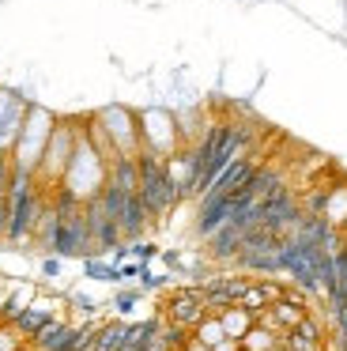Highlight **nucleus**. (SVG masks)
Here are the masks:
<instances>
[{"mask_svg":"<svg viewBox=\"0 0 347 351\" xmlns=\"http://www.w3.org/2000/svg\"><path fill=\"white\" fill-rule=\"evenodd\" d=\"M49 193L38 185L34 174L27 170H12V185H8V250H30L34 245V230L42 219V208Z\"/></svg>","mask_w":347,"mask_h":351,"instance_id":"obj_1","label":"nucleus"},{"mask_svg":"<svg viewBox=\"0 0 347 351\" xmlns=\"http://www.w3.org/2000/svg\"><path fill=\"white\" fill-rule=\"evenodd\" d=\"M136 170H140V200L147 208V215L155 223H166L174 215V208L181 204V193L170 182L166 159L158 152H151V147H140L136 152Z\"/></svg>","mask_w":347,"mask_h":351,"instance_id":"obj_2","label":"nucleus"},{"mask_svg":"<svg viewBox=\"0 0 347 351\" xmlns=\"http://www.w3.org/2000/svg\"><path fill=\"white\" fill-rule=\"evenodd\" d=\"M80 132H83V117L80 121H75V117H57V125H53V132H49V144H45V152H42V162H38V170H34L38 185H42L45 193L60 189L64 170L75 155V144H80Z\"/></svg>","mask_w":347,"mask_h":351,"instance_id":"obj_3","label":"nucleus"},{"mask_svg":"<svg viewBox=\"0 0 347 351\" xmlns=\"http://www.w3.org/2000/svg\"><path fill=\"white\" fill-rule=\"evenodd\" d=\"M106 174H110V162L95 152V144L87 140V132H80V144H75V155H72V162H68L64 182H60V185L72 189L80 200H91V197L102 193Z\"/></svg>","mask_w":347,"mask_h":351,"instance_id":"obj_4","label":"nucleus"},{"mask_svg":"<svg viewBox=\"0 0 347 351\" xmlns=\"http://www.w3.org/2000/svg\"><path fill=\"white\" fill-rule=\"evenodd\" d=\"M234 268L249 276H283V238L256 227L241 238V250L234 257Z\"/></svg>","mask_w":347,"mask_h":351,"instance_id":"obj_5","label":"nucleus"},{"mask_svg":"<svg viewBox=\"0 0 347 351\" xmlns=\"http://www.w3.org/2000/svg\"><path fill=\"white\" fill-rule=\"evenodd\" d=\"M53 125H57V114H49L45 106H34V102H30L27 121H23V129H19V140H15V147H12V167L15 170H27V174L38 170Z\"/></svg>","mask_w":347,"mask_h":351,"instance_id":"obj_6","label":"nucleus"},{"mask_svg":"<svg viewBox=\"0 0 347 351\" xmlns=\"http://www.w3.org/2000/svg\"><path fill=\"white\" fill-rule=\"evenodd\" d=\"M302 219V189L298 185L287 182L283 189H276L268 200L261 204V215H256V223H261L264 230H272V234L287 238L291 234V227Z\"/></svg>","mask_w":347,"mask_h":351,"instance_id":"obj_7","label":"nucleus"},{"mask_svg":"<svg viewBox=\"0 0 347 351\" xmlns=\"http://www.w3.org/2000/svg\"><path fill=\"white\" fill-rule=\"evenodd\" d=\"M140 117V147H151L163 159H170L174 152H181V132H178V117L166 110H143Z\"/></svg>","mask_w":347,"mask_h":351,"instance_id":"obj_8","label":"nucleus"},{"mask_svg":"<svg viewBox=\"0 0 347 351\" xmlns=\"http://www.w3.org/2000/svg\"><path fill=\"white\" fill-rule=\"evenodd\" d=\"M95 121L106 129V136H110V144L117 147V155H136L140 152V117H136V110L106 106V110L95 114Z\"/></svg>","mask_w":347,"mask_h":351,"instance_id":"obj_9","label":"nucleus"},{"mask_svg":"<svg viewBox=\"0 0 347 351\" xmlns=\"http://www.w3.org/2000/svg\"><path fill=\"white\" fill-rule=\"evenodd\" d=\"M163 317H166V321H174V325L196 328L204 317H208V310H204V295H200V287H196V283H189V287H178L170 298H166Z\"/></svg>","mask_w":347,"mask_h":351,"instance_id":"obj_10","label":"nucleus"},{"mask_svg":"<svg viewBox=\"0 0 347 351\" xmlns=\"http://www.w3.org/2000/svg\"><path fill=\"white\" fill-rule=\"evenodd\" d=\"M27 110H30V99H23L19 91L0 87V152L12 155L15 140H19V129L27 121Z\"/></svg>","mask_w":347,"mask_h":351,"instance_id":"obj_11","label":"nucleus"},{"mask_svg":"<svg viewBox=\"0 0 347 351\" xmlns=\"http://www.w3.org/2000/svg\"><path fill=\"white\" fill-rule=\"evenodd\" d=\"M64 310H68V298L42 295V291H38V295H34V302H30L27 310H23L19 317L12 321V325L19 328V336H23V340H30V336H34L38 328L45 325V321H49V317H57V313H64Z\"/></svg>","mask_w":347,"mask_h":351,"instance_id":"obj_12","label":"nucleus"},{"mask_svg":"<svg viewBox=\"0 0 347 351\" xmlns=\"http://www.w3.org/2000/svg\"><path fill=\"white\" fill-rule=\"evenodd\" d=\"M321 215L332 223V227H339V230L347 227V178H339V182H332V185H328Z\"/></svg>","mask_w":347,"mask_h":351,"instance_id":"obj_13","label":"nucleus"},{"mask_svg":"<svg viewBox=\"0 0 347 351\" xmlns=\"http://www.w3.org/2000/svg\"><path fill=\"white\" fill-rule=\"evenodd\" d=\"M158 328H163V313H158V317H147V321H132L125 340H121V351H143L147 343H155Z\"/></svg>","mask_w":347,"mask_h":351,"instance_id":"obj_14","label":"nucleus"},{"mask_svg":"<svg viewBox=\"0 0 347 351\" xmlns=\"http://www.w3.org/2000/svg\"><path fill=\"white\" fill-rule=\"evenodd\" d=\"M219 321H223V332L230 336V340H241V336L249 332V325H253L256 317L246 310V306H238V302H234V306H226V310L219 313Z\"/></svg>","mask_w":347,"mask_h":351,"instance_id":"obj_15","label":"nucleus"},{"mask_svg":"<svg viewBox=\"0 0 347 351\" xmlns=\"http://www.w3.org/2000/svg\"><path fill=\"white\" fill-rule=\"evenodd\" d=\"M193 340L200 343V351H211L215 343H223V340H226V332H223V321H219V313H208V317H204L200 325L193 328Z\"/></svg>","mask_w":347,"mask_h":351,"instance_id":"obj_16","label":"nucleus"},{"mask_svg":"<svg viewBox=\"0 0 347 351\" xmlns=\"http://www.w3.org/2000/svg\"><path fill=\"white\" fill-rule=\"evenodd\" d=\"M128 332V321H102L95 336V348L91 351H121V340Z\"/></svg>","mask_w":347,"mask_h":351,"instance_id":"obj_17","label":"nucleus"},{"mask_svg":"<svg viewBox=\"0 0 347 351\" xmlns=\"http://www.w3.org/2000/svg\"><path fill=\"white\" fill-rule=\"evenodd\" d=\"M276 343H279V336L268 332L264 325H256V321H253V325H249V332L238 340V348H241V351H272Z\"/></svg>","mask_w":347,"mask_h":351,"instance_id":"obj_18","label":"nucleus"},{"mask_svg":"<svg viewBox=\"0 0 347 351\" xmlns=\"http://www.w3.org/2000/svg\"><path fill=\"white\" fill-rule=\"evenodd\" d=\"M268 310L276 313V321L283 325V332H291V328H294V325H298V321L309 313L306 306H294V302H287V298H279V302H272Z\"/></svg>","mask_w":347,"mask_h":351,"instance_id":"obj_19","label":"nucleus"},{"mask_svg":"<svg viewBox=\"0 0 347 351\" xmlns=\"http://www.w3.org/2000/svg\"><path fill=\"white\" fill-rule=\"evenodd\" d=\"M238 306H246V310L253 313V317L264 310V306H272V302H268V295H264V287H261V280H253V283H249V287H246V295L238 298Z\"/></svg>","mask_w":347,"mask_h":351,"instance_id":"obj_20","label":"nucleus"},{"mask_svg":"<svg viewBox=\"0 0 347 351\" xmlns=\"http://www.w3.org/2000/svg\"><path fill=\"white\" fill-rule=\"evenodd\" d=\"M23 348H27V340L19 336V328L0 321V351H23Z\"/></svg>","mask_w":347,"mask_h":351,"instance_id":"obj_21","label":"nucleus"},{"mask_svg":"<svg viewBox=\"0 0 347 351\" xmlns=\"http://www.w3.org/2000/svg\"><path fill=\"white\" fill-rule=\"evenodd\" d=\"M283 348L287 351H324V343L321 340H306L302 332H294V328H291V332L283 336Z\"/></svg>","mask_w":347,"mask_h":351,"instance_id":"obj_22","label":"nucleus"},{"mask_svg":"<svg viewBox=\"0 0 347 351\" xmlns=\"http://www.w3.org/2000/svg\"><path fill=\"white\" fill-rule=\"evenodd\" d=\"M60 268H64V257H57V253H49V257H42V276L45 280H57Z\"/></svg>","mask_w":347,"mask_h":351,"instance_id":"obj_23","label":"nucleus"},{"mask_svg":"<svg viewBox=\"0 0 347 351\" xmlns=\"http://www.w3.org/2000/svg\"><path fill=\"white\" fill-rule=\"evenodd\" d=\"M113 306H117V313H128L136 306V291H121V295L113 298Z\"/></svg>","mask_w":347,"mask_h":351,"instance_id":"obj_24","label":"nucleus"},{"mask_svg":"<svg viewBox=\"0 0 347 351\" xmlns=\"http://www.w3.org/2000/svg\"><path fill=\"white\" fill-rule=\"evenodd\" d=\"M272 351H287V348H283V340H279V343H276V348H272Z\"/></svg>","mask_w":347,"mask_h":351,"instance_id":"obj_25","label":"nucleus"},{"mask_svg":"<svg viewBox=\"0 0 347 351\" xmlns=\"http://www.w3.org/2000/svg\"><path fill=\"white\" fill-rule=\"evenodd\" d=\"M4 295H8V291H0V302H4Z\"/></svg>","mask_w":347,"mask_h":351,"instance_id":"obj_26","label":"nucleus"},{"mask_svg":"<svg viewBox=\"0 0 347 351\" xmlns=\"http://www.w3.org/2000/svg\"><path fill=\"white\" fill-rule=\"evenodd\" d=\"M344 238H347V227H344Z\"/></svg>","mask_w":347,"mask_h":351,"instance_id":"obj_27","label":"nucleus"}]
</instances>
